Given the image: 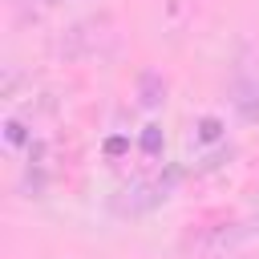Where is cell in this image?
Returning a JSON list of instances; mask_svg holds the SVG:
<instances>
[{"label":"cell","instance_id":"cell-1","mask_svg":"<svg viewBox=\"0 0 259 259\" xmlns=\"http://www.w3.org/2000/svg\"><path fill=\"white\" fill-rule=\"evenodd\" d=\"M4 142H8L12 150H20V146H32V130H28L20 117H8V121H4Z\"/></svg>","mask_w":259,"mask_h":259},{"label":"cell","instance_id":"cell-4","mask_svg":"<svg viewBox=\"0 0 259 259\" xmlns=\"http://www.w3.org/2000/svg\"><path fill=\"white\" fill-rule=\"evenodd\" d=\"M105 150H109V154H121V150H125V142H121V138H109V146H105Z\"/></svg>","mask_w":259,"mask_h":259},{"label":"cell","instance_id":"cell-2","mask_svg":"<svg viewBox=\"0 0 259 259\" xmlns=\"http://www.w3.org/2000/svg\"><path fill=\"white\" fill-rule=\"evenodd\" d=\"M223 138V121L219 117H202L198 121V142H219Z\"/></svg>","mask_w":259,"mask_h":259},{"label":"cell","instance_id":"cell-3","mask_svg":"<svg viewBox=\"0 0 259 259\" xmlns=\"http://www.w3.org/2000/svg\"><path fill=\"white\" fill-rule=\"evenodd\" d=\"M142 150L146 154H158L162 150V125H146L142 130Z\"/></svg>","mask_w":259,"mask_h":259}]
</instances>
